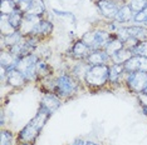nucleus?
Returning a JSON list of instances; mask_svg holds the SVG:
<instances>
[{"label": "nucleus", "mask_w": 147, "mask_h": 145, "mask_svg": "<svg viewBox=\"0 0 147 145\" xmlns=\"http://www.w3.org/2000/svg\"><path fill=\"white\" fill-rule=\"evenodd\" d=\"M15 145H35V143H25V141H16Z\"/></svg>", "instance_id": "obj_40"}, {"label": "nucleus", "mask_w": 147, "mask_h": 145, "mask_svg": "<svg viewBox=\"0 0 147 145\" xmlns=\"http://www.w3.org/2000/svg\"><path fill=\"white\" fill-rule=\"evenodd\" d=\"M91 65L88 64L86 60H74V61H68V67L65 70L69 71L74 76L77 80H79L83 83L86 76V72L88 71V69Z\"/></svg>", "instance_id": "obj_13"}, {"label": "nucleus", "mask_w": 147, "mask_h": 145, "mask_svg": "<svg viewBox=\"0 0 147 145\" xmlns=\"http://www.w3.org/2000/svg\"><path fill=\"white\" fill-rule=\"evenodd\" d=\"M147 84V72L145 71H133L127 72L125 78L123 86L127 89L128 93L133 95H138L145 91Z\"/></svg>", "instance_id": "obj_6"}, {"label": "nucleus", "mask_w": 147, "mask_h": 145, "mask_svg": "<svg viewBox=\"0 0 147 145\" xmlns=\"http://www.w3.org/2000/svg\"><path fill=\"white\" fill-rule=\"evenodd\" d=\"M24 15H25V13L22 11L18 6H16L14 10L8 15V21H9V24L11 25V28L14 29V30H20V26H22Z\"/></svg>", "instance_id": "obj_23"}, {"label": "nucleus", "mask_w": 147, "mask_h": 145, "mask_svg": "<svg viewBox=\"0 0 147 145\" xmlns=\"http://www.w3.org/2000/svg\"><path fill=\"white\" fill-rule=\"evenodd\" d=\"M133 16H135V13H133L132 9L129 8L128 3L125 1L121 6H119L118 13H117L115 20L118 21L121 25H129V24H133Z\"/></svg>", "instance_id": "obj_16"}, {"label": "nucleus", "mask_w": 147, "mask_h": 145, "mask_svg": "<svg viewBox=\"0 0 147 145\" xmlns=\"http://www.w3.org/2000/svg\"><path fill=\"white\" fill-rule=\"evenodd\" d=\"M24 34L20 30H14L13 33L8 35H0V50H4V49H9L13 45L20 43L24 39Z\"/></svg>", "instance_id": "obj_17"}, {"label": "nucleus", "mask_w": 147, "mask_h": 145, "mask_svg": "<svg viewBox=\"0 0 147 145\" xmlns=\"http://www.w3.org/2000/svg\"><path fill=\"white\" fill-rule=\"evenodd\" d=\"M16 8L14 0H0V14L9 15Z\"/></svg>", "instance_id": "obj_29"}, {"label": "nucleus", "mask_w": 147, "mask_h": 145, "mask_svg": "<svg viewBox=\"0 0 147 145\" xmlns=\"http://www.w3.org/2000/svg\"><path fill=\"white\" fill-rule=\"evenodd\" d=\"M18 60L19 59L16 57H14L8 49L0 50V68L5 69L6 71H10V70L16 69Z\"/></svg>", "instance_id": "obj_18"}, {"label": "nucleus", "mask_w": 147, "mask_h": 145, "mask_svg": "<svg viewBox=\"0 0 147 145\" xmlns=\"http://www.w3.org/2000/svg\"><path fill=\"white\" fill-rule=\"evenodd\" d=\"M84 145H103V143H99V141L92 140V139H87L84 140Z\"/></svg>", "instance_id": "obj_36"}, {"label": "nucleus", "mask_w": 147, "mask_h": 145, "mask_svg": "<svg viewBox=\"0 0 147 145\" xmlns=\"http://www.w3.org/2000/svg\"><path fill=\"white\" fill-rule=\"evenodd\" d=\"M126 72L133 71H145L147 72V58L138 57V55H132L131 58L123 64Z\"/></svg>", "instance_id": "obj_14"}, {"label": "nucleus", "mask_w": 147, "mask_h": 145, "mask_svg": "<svg viewBox=\"0 0 147 145\" xmlns=\"http://www.w3.org/2000/svg\"><path fill=\"white\" fill-rule=\"evenodd\" d=\"M92 49L82 40L81 38H77L72 40L71 47L65 50L64 58L67 61H74V60H86L87 57L91 54Z\"/></svg>", "instance_id": "obj_7"}, {"label": "nucleus", "mask_w": 147, "mask_h": 145, "mask_svg": "<svg viewBox=\"0 0 147 145\" xmlns=\"http://www.w3.org/2000/svg\"><path fill=\"white\" fill-rule=\"evenodd\" d=\"M108 72L109 65H91L86 72L83 86L91 93H98L101 90H107L108 86Z\"/></svg>", "instance_id": "obj_3"}, {"label": "nucleus", "mask_w": 147, "mask_h": 145, "mask_svg": "<svg viewBox=\"0 0 147 145\" xmlns=\"http://www.w3.org/2000/svg\"><path fill=\"white\" fill-rule=\"evenodd\" d=\"M123 3L125 0H97L94 4L99 15L103 16L106 20H115L119 6Z\"/></svg>", "instance_id": "obj_8"}, {"label": "nucleus", "mask_w": 147, "mask_h": 145, "mask_svg": "<svg viewBox=\"0 0 147 145\" xmlns=\"http://www.w3.org/2000/svg\"><path fill=\"white\" fill-rule=\"evenodd\" d=\"M143 93H147V84H146V89H145V91Z\"/></svg>", "instance_id": "obj_43"}, {"label": "nucleus", "mask_w": 147, "mask_h": 145, "mask_svg": "<svg viewBox=\"0 0 147 145\" xmlns=\"http://www.w3.org/2000/svg\"><path fill=\"white\" fill-rule=\"evenodd\" d=\"M86 61L89 65H109L111 64V57L105 49H97V50L91 51Z\"/></svg>", "instance_id": "obj_15"}, {"label": "nucleus", "mask_w": 147, "mask_h": 145, "mask_svg": "<svg viewBox=\"0 0 147 145\" xmlns=\"http://www.w3.org/2000/svg\"><path fill=\"white\" fill-rule=\"evenodd\" d=\"M63 103H64V101L55 93H43L40 100H39V106L44 108L45 110H48L49 113L53 115L62 106Z\"/></svg>", "instance_id": "obj_12"}, {"label": "nucleus", "mask_w": 147, "mask_h": 145, "mask_svg": "<svg viewBox=\"0 0 147 145\" xmlns=\"http://www.w3.org/2000/svg\"><path fill=\"white\" fill-rule=\"evenodd\" d=\"M14 31L11 25L8 21V15L0 14V35H8Z\"/></svg>", "instance_id": "obj_28"}, {"label": "nucleus", "mask_w": 147, "mask_h": 145, "mask_svg": "<svg viewBox=\"0 0 147 145\" xmlns=\"http://www.w3.org/2000/svg\"><path fill=\"white\" fill-rule=\"evenodd\" d=\"M40 19H42L40 16H36V15H33V14H26L25 13L24 18H23L22 26H20V31L24 35H30L32 30L34 29V26L38 24Z\"/></svg>", "instance_id": "obj_20"}, {"label": "nucleus", "mask_w": 147, "mask_h": 145, "mask_svg": "<svg viewBox=\"0 0 147 145\" xmlns=\"http://www.w3.org/2000/svg\"><path fill=\"white\" fill-rule=\"evenodd\" d=\"M40 59V55L38 53H32L29 55H25L23 58H19L16 69L19 71H22L25 75V78L28 79L29 83H38L39 76L36 74V63Z\"/></svg>", "instance_id": "obj_5"}, {"label": "nucleus", "mask_w": 147, "mask_h": 145, "mask_svg": "<svg viewBox=\"0 0 147 145\" xmlns=\"http://www.w3.org/2000/svg\"><path fill=\"white\" fill-rule=\"evenodd\" d=\"M132 55H138V57L147 58V40L140 41L133 49H131Z\"/></svg>", "instance_id": "obj_30"}, {"label": "nucleus", "mask_w": 147, "mask_h": 145, "mask_svg": "<svg viewBox=\"0 0 147 145\" xmlns=\"http://www.w3.org/2000/svg\"><path fill=\"white\" fill-rule=\"evenodd\" d=\"M127 72L125 71L123 65L118 64H109V72H108V86L109 89H116L123 86Z\"/></svg>", "instance_id": "obj_10"}, {"label": "nucleus", "mask_w": 147, "mask_h": 145, "mask_svg": "<svg viewBox=\"0 0 147 145\" xmlns=\"http://www.w3.org/2000/svg\"><path fill=\"white\" fill-rule=\"evenodd\" d=\"M140 108H141V113L143 114V116L147 118V105H142V106H140Z\"/></svg>", "instance_id": "obj_39"}, {"label": "nucleus", "mask_w": 147, "mask_h": 145, "mask_svg": "<svg viewBox=\"0 0 147 145\" xmlns=\"http://www.w3.org/2000/svg\"><path fill=\"white\" fill-rule=\"evenodd\" d=\"M131 57H132L131 50H129V49H127V48L125 47V48H122L121 50L116 51L113 55H111V63H112V64L123 65Z\"/></svg>", "instance_id": "obj_25"}, {"label": "nucleus", "mask_w": 147, "mask_h": 145, "mask_svg": "<svg viewBox=\"0 0 147 145\" xmlns=\"http://www.w3.org/2000/svg\"><path fill=\"white\" fill-rule=\"evenodd\" d=\"M138 43H140V40H137V39L133 38V36H129V38L125 41V47H126L127 49H129V50H131V49L135 48L136 45L138 44Z\"/></svg>", "instance_id": "obj_34"}, {"label": "nucleus", "mask_w": 147, "mask_h": 145, "mask_svg": "<svg viewBox=\"0 0 147 145\" xmlns=\"http://www.w3.org/2000/svg\"><path fill=\"white\" fill-rule=\"evenodd\" d=\"M127 3H128L129 8L132 9V11L135 13V14L143 10L147 6V0H128Z\"/></svg>", "instance_id": "obj_31"}, {"label": "nucleus", "mask_w": 147, "mask_h": 145, "mask_svg": "<svg viewBox=\"0 0 147 145\" xmlns=\"http://www.w3.org/2000/svg\"><path fill=\"white\" fill-rule=\"evenodd\" d=\"M68 145H84V139H82V138H79V139H76V140H73L71 144H68Z\"/></svg>", "instance_id": "obj_37"}, {"label": "nucleus", "mask_w": 147, "mask_h": 145, "mask_svg": "<svg viewBox=\"0 0 147 145\" xmlns=\"http://www.w3.org/2000/svg\"><path fill=\"white\" fill-rule=\"evenodd\" d=\"M55 80H57V72L39 79V81L36 84H38V88H39V90L42 91V94L43 93H54Z\"/></svg>", "instance_id": "obj_19"}, {"label": "nucleus", "mask_w": 147, "mask_h": 145, "mask_svg": "<svg viewBox=\"0 0 147 145\" xmlns=\"http://www.w3.org/2000/svg\"><path fill=\"white\" fill-rule=\"evenodd\" d=\"M53 13L59 16V18H67V19H71L72 23L74 24L76 23V16L72 14V13H68V11H62V10H58V9H53Z\"/></svg>", "instance_id": "obj_33"}, {"label": "nucleus", "mask_w": 147, "mask_h": 145, "mask_svg": "<svg viewBox=\"0 0 147 145\" xmlns=\"http://www.w3.org/2000/svg\"><path fill=\"white\" fill-rule=\"evenodd\" d=\"M53 31H54V24H53L52 20H49L45 16V18H42L38 24L34 26L30 35H34L40 39L42 41H44L53 35Z\"/></svg>", "instance_id": "obj_11"}, {"label": "nucleus", "mask_w": 147, "mask_h": 145, "mask_svg": "<svg viewBox=\"0 0 147 145\" xmlns=\"http://www.w3.org/2000/svg\"><path fill=\"white\" fill-rule=\"evenodd\" d=\"M52 118V114L44 108L38 106L36 114L26 123L20 130L16 133V141H25V143H36L43 128Z\"/></svg>", "instance_id": "obj_1"}, {"label": "nucleus", "mask_w": 147, "mask_h": 145, "mask_svg": "<svg viewBox=\"0 0 147 145\" xmlns=\"http://www.w3.org/2000/svg\"><path fill=\"white\" fill-rule=\"evenodd\" d=\"M16 134L8 128H1L0 131V145H15Z\"/></svg>", "instance_id": "obj_27"}, {"label": "nucleus", "mask_w": 147, "mask_h": 145, "mask_svg": "<svg viewBox=\"0 0 147 145\" xmlns=\"http://www.w3.org/2000/svg\"><path fill=\"white\" fill-rule=\"evenodd\" d=\"M0 125H1V128H5V113H4V110H1V114H0Z\"/></svg>", "instance_id": "obj_38"}, {"label": "nucleus", "mask_w": 147, "mask_h": 145, "mask_svg": "<svg viewBox=\"0 0 147 145\" xmlns=\"http://www.w3.org/2000/svg\"><path fill=\"white\" fill-rule=\"evenodd\" d=\"M93 1H97V0H93Z\"/></svg>", "instance_id": "obj_44"}, {"label": "nucleus", "mask_w": 147, "mask_h": 145, "mask_svg": "<svg viewBox=\"0 0 147 145\" xmlns=\"http://www.w3.org/2000/svg\"><path fill=\"white\" fill-rule=\"evenodd\" d=\"M29 84L28 79L25 78V75L22 71H19L18 69L14 70L6 71L5 76V84L8 88H10L11 90H22L23 88H25Z\"/></svg>", "instance_id": "obj_9"}, {"label": "nucleus", "mask_w": 147, "mask_h": 145, "mask_svg": "<svg viewBox=\"0 0 147 145\" xmlns=\"http://www.w3.org/2000/svg\"><path fill=\"white\" fill-rule=\"evenodd\" d=\"M126 28L129 36H133V38H136L140 41L147 40V28L145 25L129 24V25H126Z\"/></svg>", "instance_id": "obj_21"}, {"label": "nucleus", "mask_w": 147, "mask_h": 145, "mask_svg": "<svg viewBox=\"0 0 147 145\" xmlns=\"http://www.w3.org/2000/svg\"><path fill=\"white\" fill-rule=\"evenodd\" d=\"M55 70L53 68V65L49 63L48 60L45 59H39L38 63H36V74H38L39 79L44 78V76H48L51 74H54Z\"/></svg>", "instance_id": "obj_22"}, {"label": "nucleus", "mask_w": 147, "mask_h": 145, "mask_svg": "<svg viewBox=\"0 0 147 145\" xmlns=\"http://www.w3.org/2000/svg\"><path fill=\"white\" fill-rule=\"evenodd\" d=\"M112 34L109 33L105 26H94V28L89 29L84 34L81 36V39L88 45L92 50H97V49H105L107 41Z\"/></svg>", "instance_id": "obj_4"}, {"label": "nucleus", "mask_w": 147, "mask_h": 145, "mask_svg": "<svg viewBox=\"0 0 147 145\" xmlns=\"http://www.w3.org/2000/svg\"><path fill=\"white\" fill-rule=\"evenodd\" d=\"M84 89L83 83L73 76L69 71L62 70L57 74V80H55V89L54 93L62 99L63 101L72 100L79 94V91Z\"/></svg>", "instance_id": "obj_2"}, {"label": "nucleus", "mask_w": 147, "mask_h": 145, "mask_svg": "<svg viewBox=\"0 0 147 145\" xmlns=\"http://www.w3.org/2000/svg\"><path fill=\"white\" fill-rule=\"evenodd\" d=\"M143 25H145V26H146V28H147V19H146V21H145V23H143Z\"/></svg>", "instance_id": "obj_42"}, {"label": "nucleus", "mask_w": 147, "mask_h": 145, "mask_svg": "<svg viewBox=\"0 0 147 145\" xmlns=\"http://www.w3.org/2000/svg\"><path fill=\"white\" fill-rule=\"evenodd\" d=\"M122 48H125V43H123L121 39L117 38L116 34H112V36L109 38V40L107 41V44L105 47V50L108 53V55L111 57V55H113L116 51L121 50Z\"/></svg>", "instance_id": "obj_24"}, {"label": "nucleus", "mask_w": 147, "mask_h": 145, "mask_svg": "<svg viewBox=\"0 0 147 145\" xmlns=\"http://www.w3.org/2000/svg\"><path fill=\"white\" fill-rule=\"evenodd\" d=\"M26 14H33L36 16H40V18H45L47 15V6L44 0H33L30 8L26 11Z\"/></svg>", "instance_id": "obj_26"}, {"label": "nucleus", "mask_w": 147, "mask_h": 145, "mask_svg": "<svg viewBox=\"0 0 147 145\" xmlns=\"http://www.w3.org/2000/svg\"><path fill=\"white\" fill-rule=\"evenodd\" d=\"M22 1H24V0H14V3H15V4H16V5H18V4H20V3H22Z\"/></svg>", "instance_id": "obj_41"}, {"label": "nucleus", "mask_w": 147, "mask_h": 145, "mask_svg": "<svg viewBox=\"0 0 147 145\" xmlns=\"http://www.w3.org/2000/svg\"><path fill=\"white\" fill-rule=\"evenodd\" d=\"M103 26L108 30L111 34H116V31L119 29V26H121V24H119L118 21L116 20H106V23L103 24Z\"/></svg>", "instance_id": "obj_32"}, {"label": "nucleus", "mask_w": 147, "mask_h": 145, "mask_svg": "<svg viewBox=\"0 0 147 145\" xmlns=\"http://www.w3.org/2000/svg\"><path fill=\"white\" fill-rule=\"evenodd\" d=\"M136 96H137V101H138L140 106L147 105V93H141V94L136 95Z\"/></svg>", "instance_id": "obj_35"}]
</instances>
